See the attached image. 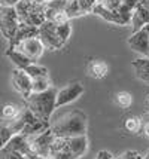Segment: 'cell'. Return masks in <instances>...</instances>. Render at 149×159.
<instances>
[{
  "label": "cell",
  "mask_w": 149,
  "mask_h": 159,
  "mask_svg": "<svg viewBox=\"0 0 149 159\" xmlns=\"http://www.w3.org/2000/svg\"><path fill=\"white\" fill-rule=\"evenodd\" d=\"M49 128L54 135L60 139L86 135V115L78 109L64 111L52 124H49Z\"/></svg>",
  "instance_id": "1"
},
{
  "label": "cell",
  "mask_w": 149,
  "mask_h": 159,
  "mask_svg": "<svg viewBox=\"0 0 149 159\" xmlns=\"http://www.w3.org/2000/svg\"><path fill=\"white\" fill-rule=\"evenodd\" d=\"M57 88L51 86L43 92L30 94L29 98H26V107L29 109L36 118L40 120L49 122L51 116L55 110V100H57Z\"/></svg>",
  "instance_id": "2"
},
{
  "label": "cell",
  "mask_w": 149,
  "mask_h": 159,
  "mask_svg": "<svg viewBox=\"0 0 149 159\" xmlns=\"http://www.w3.org/2000/svg\"><path fill=\"white\" fill-rule=\"evenodd\" d=\"M45 5L46 3H42L39 0H20L15 6L20 24H27L39 28L46 21Z\"/></svg>",
  "instance_id": "3"
},
{
  "label": "cell",
  "mask_w": 149,
  "mask_h": 159,
  "mask_svg": "<svg viewBox=\"0 0 149 159\" xmlns=\"http://www.w3.org/2000/svg\"><path fill=\"white\" fill-rule=\"evenodd\" d=\"M37 37L40 39L43 48L49 49V51H57L61 49L66 45L58 33V25L57 24H52L49 21H45L42 25L39 27V34Z\"/></svg>",
  "instance_id": "4"
},
{
  "label": "cell",
  "mask_w": 149,
  "mask_h": 159,
  "mask_svg": "<svg viewBox=\"0 0 149 159\" xmlns=\"http://www.w3.org/2000/svg\"><path fill=\"white\" fill-rule=\"evenodd\" d=\"M18 25H20V20H18L15 7L0 6V33L7 42L14 39Z\"/></svg>",
  "instance_id": "5"
},
{
  "label": "cell",
  "mask_w": 149,
  "mask_h": 159,
  "mask_svg": "<svg viewBox=\"0 0 149 159\" xmlns=\"http://www.w3.org/2000/svg\"><path fill=\"white\" fill-rule=\"evenodd\" d=\"M54 139H55V135H54V132L51 131V128L39 132L36 135L27 137L30 152L36 153L39 156H49V149H51V144H52Z\"/></svg>",
  "instance_id": "6"
},
{
  "label": "cell",
  "mask_w": 149,
  "mask_h": 159,
  "mask_svg": "<svg viewBox=\"0 0 149 159\" xmlns=\"http://www.w3.org/2000/svg\"><path fill=\"white\" fill-rule=\"evenodd\" d=\"M85 92V88L81 82H70L64 88L57 91V100H55V109L64 107L67 104L76 101L82 94Z\"/></svg>",
  "instance_id": "7"
},
{
  "label": "cell",
  "mask_w": 149,
  "mask_h": 159,
  "mask_svg": "<svg viewBox=\"0 0 149 159\" xmlns=\"http://www.w3.org/2000/svg\"><path fill=\"white\" fill-rule=\"evenodd\" d=\"M12 49H18V51L22 52V54L27 57L31 62H36L40 57L43 55V52H45V48H43L42 42H40V39H39L37 36L20 42V43Z\"/></svg>",
  "instance_id": "8"
},
{
  "label": "cell",
  "mask_w": 149,
  "mask_h": 159,
  "mask_svg": "<svg viewBox=\"0 0 149 159\" xmlns=\"http://www.w3.org/2000/svg\"><path fill=\"white\" fill-rule=\"evenodd\" d=\"M127 43L134 52L140 54L142 58H146L148 57V49H149V25L134 31L133 34L128 37Z\"/></svg>",
  "instance_id": "9"
},
{
  "label": "cell",
  "mask_w": 149,
  "mask_h": 159,
  "mask_svg": "<svg viewBox=\"0 0 149 159\" xmlns=\"http://www.w3.org/2000/svg\"><path fill=\"white\" fill-rule=\"evenodd\" d=\"M64 5L66 0H52L45 5V18L52 24H66L69 22V18L64 14Z\"/></svg>",
  "instance_id": "10"
},
{
  "label": "cell",
  "mask_w": 149,
  "mask_h": 159,
  "mask_svg": "<svg viewBox=\"0 0 149 159\" xmlns=\"http://www.w3.org/2000/svg\"><path fill=\"white\" fill-rule=\"evenodd\" d=\"M12 85H14L15 91L22 95L24 100L30 97V94H31V79L27 76V73L24 70L15 69L12 71Z\"/></svg>",
  "instance_id": "11"
},
{
  "label": "cell",
  "mask_w": 149,
  "mask_h": 159,
  "mask_svg": "<svg viewBox=\"0 0 149 159\" xmlns=\"http://www.w3.org/2000/svg\"><path fill=\"white\" fill-rule=\"evenodd\" d=\"M130 25L133 28V33L140 30L143 27L149 25V12L139 3L137 6L131 11V16H130Z\"/></svg>",
  "instance_id": "12"
},
{
  "label": "cell",
  "mask_w": 149,
  "mask_h": 159,
  "mask_svg": "<svg viewBox=\"0 0 149 159\" xmlns=\"http://www.w3.org/2000/svg\"><path fill=\"white\" fill-rule=\"evenodd\" d=\"M66 144H67L69 150H70L72 155L76 159L84 156L86 153V150H88V139H86V135L69 137V139H66Z\"/></svg>",
  "instance_id": "13"
},
{
  "label": "cell",
  "mask_w": 149,
  "mask_h": 159,
  "mask_svg": "<svg viewBox=\"0 0 149 159\" xmlns=\"http://www.w3.org/2000/svg\"><path fill=\"white\" fill-rule=\"evenodd\" d=\"M39 34V28L33 27V25H27V24H20L16 28V33H15L14 39L9 42V46L7 48H15L20 42L30 39V37H36Z\"/></svg>",
  "instance_id": "14"
},
{
  "label": "cell",
  "mask_w": 149,
  "mask_h": 159,
  "mask_svg": "<svg viewBox=\"0 0 149 159\" xmlns=\"http://www.w3.org/2000/svg\"><path fill=\"white\" fill-rule=\"evenodd\" d=\"M86 73L92 79H103L109 73V66L101 60H92L86 66Z\"/></svg>",
  "instance_id": "15"
},
{
  "label": "cell",
  "mask_w": 149,
  "mask_h": 159,
  "mask_svg": "<svg viewBox=\"0 0 149 159\" xmlns=\"http://www.w3.org/2000/svg\"><path fill=\"white\" fill-rule=\"evenodd\" d=\"M133 69H134L136 77L143 83L149 85V60L148 58H139L133 61Z\"/></svg>",
  "instance_id": "16"
},
{
  "label": "cell",
  "mask_w": 149,
  "mask_h": 159,
  "mask_svg": "<svg viewBox=\"0 0 149 159\" xmlns=\"http://www.w3.org/2000/svg\"><path fill=\"white\" fill-rule=\"evenodd\" d=\"M6 57L11 60V61L14 62V66L16 67L18 70H24L27 66H30L31 64V61H30L27 57L24 55L22 52H20L18 49H12V48H7L6 49Z\"/></svg>",
  "instance_id": "17"
},
{
  "label": "cell",
  "mask_w": 149,
  "mask_h": 159,
  "mask_svg": "<svg viewBox=\"0 0 149 159\" xmlns=\"http://www.w3.org/2000/svg\"><path fill=\"white\" fill-rule=\"evenodd\" d=\"M24 71L27 73V76L33 80V79H37V77H48L49 73H48V69L43 67V66H39L36 62H31L30 66H27Z\"/></svg>",
  "instance_id": "18"
},
{
  "label": "cell",
  "mask_w": 149,
  "mask_h": 159,
  "mask_svg": "<svg viewBox=\"0 0 149 159\" xmlns=\"http://www.w3.org/2000/svg\"><path fill=\"white\" fill-rule=\"evenodd\" d=\"M15 134L11 128L7 120H0V149H3L7 144V141L14 137Z\"/></svg>",
  "instance_id": "19"
},
{
  "label": "cell",
  "mask_w": 149,
  "mask_h": 159,
  "mask_svg": "<svg viewBox=\"0 0 149 159\" xmlns=\"http://www.w3.org/2000/svg\"><path fill=\"white\" fill-rule=\"evenodd\" d=\"M20 113H21V109L15 104H5L2 107V118L5 120H14L20 116Z\"/></svg>",
  "instance_id": "20"
},
{
  "label": "cell",
  "mask_w": 149,
  "mask_h": 159,
  "mask_svg": "<svg viewBox=\"0 0 149 159\" xmlns=\"http://www.w3.org/2000/svg\"><path fill=\"white\" fill-rule=\"evenodd\" d=\"M51 80L49 76L48 77H37L31 80V94H37V92H43L48 88H51Z\"/></svg>",
  "instance_id": "21"
},
{
  "label": "cell",
  "mask_w": 149,
  "mask_h": 159,
  "mask_svg": "<svg viewBox=\"0 0 149 159\" xmlns=\"http://www.w3.org/2000/svg\"><path fill=\"white\" fill-rule=\"evenodd\" d=\"M124 128H125L128 132H131V134H137V132L142 131L143 124H142V120H140V118H137V116H130V118L125 119Z\"/></svg>",
  "instance_id": "22"
},
{
  "label": "cell",
  "mask_w": 149,
  "mask_h": 159,
  "mask_svg": "<svg viewBox=\"0 0 149 159\" xmlns=\"http://www.w3.org/2000/svg\"><path fill=\"white\" fill-rule=\"evenodd\" d=\"M115 101L116 104L122 107V109H128L131 104H133V95L127 92V91H119V92H116V95H115Z\"/></svg>",
  "instance_id": "23"
},
{
  "label": "cell",
  "mask_w": 149,
  "mask_h": 159,
  "mask_svg": "<svg viewBox=\"0 0 149 159\" xmlns=\"http://www.w3.org/2000/svg\"><path fill=\"white\" fill-rule=\"evenodd\" d=\"M0 159H26V156L21 155L20 152L3 147V149H0Z\"/></svg>",
  "instance_id": "24"
},
{
  "label": "cell",
  "mask_w": 149,
  "mask_h": 159,
  "mask_svg": "<svg viewBox=\"0 0 149 159\" xmlns=\"http://www.w3.org/2000/svg\"><path fill=\"white\" fill-rule=\"evenodd\" d=\"M78 3L81 11L84 12V15H86L90 12H92V7L99 3V0H78Z\"/></svg>",
  "instance_id": "25"
},
{
  "label": "cell",
  "mask_w": 149,
  "mask_h": 159,
  "mask_svg": "<svg viewBox=\"0 0 149 159\" xmlns=\"http://www.w3.org/2000/svg\"><path fill=\"white\" fill-rule=\"evenodd\" d=\"M100 3H101L105 7L110 9V11H118V9H119V6H121L119 0H101Z\"/></svg>",
  "instance_id": "26"
},
{
  "label": "cell",
  "mask_w": 149,
  "mask_h": 159,
  "mask_svg": "<svg viewBox=\"0 0 149 159\" xmlns=\"http://www.w3.org/2000/svg\"><path fill=\"white\" fill-rule=\"evenodd\" d=\"M118 159H142V155L136 150H127L121 155Z\"/></svg>",
  "instance_id": "27"
},
{
  "label": "cell",
  "mask_w": 149,
  "mask_h": 159,
  "mask_svg": "<svg viewBox=\"0 0 149 159\" xmlns=\"http://www.w3.org/2000/svg\"><path fill=\"white\" fill-rule=\"evenodd\" d=\"M121 6L127 7V9H130V11H133L137 5H139V0H119Z\"/></svg>",
  "instance_id": "28"
},
{
  "label": "cell",
  "mask_w": 149,
  "mask_h": 159,
  "mask_svg": "<svg viewBox=\"0 0 149 159\" xmlns=\"http://www.w3.org/2000/svg\"><path fill=\"white\" fill-rule=\"evenodd\" d=\"M20 0H0V6L2 7H15Z\"/></svg>",
  "instance_id": "29"
},
{
  "label": "cell",
  "mask_w": 149,
  "mask_h": 159,
  "mask_svg": "<svg viewBox=\"0 0 149 159\" xmlns=\"http://www.w3.org/2000/svg\"><path fill=\"white\" fill-rule=\"evenodd\" d=\"M95 159H114V156H112V153H109L107 150H100L97 153V158Z\"/></svg>",
  "instance_id": "30"
},
{
  "label": "cell",
  "mask_w": 149,
  "mask_h": 159,
  "mask_svg": "<svg viewBox=\"0 0 149 159\" xmlns=\"http://www.w3.org/2000/svg\"><path fill=\"white\" fill-rule=\"evenodd\" d=\"M26 159H52L51 156H39V155H36V153H27L26 155Z\"/></svg>",
  "instance_id": "31"
},
{
  "label": "cell",
  "mask_w": 149,
  "mask_h": 159,
  "mask_svg": "<svg viewBox=\"0 0 149 159\" xmlns=\"http://www.w3.org/2000/svg\"><path fill=\"white\" fill-rule=\"evenodd\" d=\"M139 3H140V5H142V6L149 12V0H139Z\"/></svg>",
  "instance_id": "32"
},
{
  "label": "cell",
  "mask_w": 149,
  "mask_h": 159,
  "mask_svg": "<svg viewBox=\"0 0 149 159\" xmlns=\"http://www.w3.org/2000/svg\"><path fill=\"white\" fill-rule=\"evenodd\" d=\"M143 134H145V135L149 139V124L145 125V128H143Z\"/></svg>",
  "instance_id": "33"
},
{
  "label": "cell",
  "mask_w": 149,
  "mask_h": 159,
  "mask_svg": "<svg viewBox=\"0 0 149 159\" xmlns=\"http://www.w3.org/2000/svg\"><path fill=\"white\" fill-rule=\"evenodd\" d=\"M142 159H149V150L146 152V155H145V156H142Z\"/></svg>",
  "instance_id": "34"
},
{
  "label": "cell",
  "mask_w": 149,
  "mask_h": 159,
  "mask_svg": "<svg viewBox=\"0 0 149 159\" xmlns=\"http://www.w3.org/2000/svg\"><path fill=\"white\" fill-rule=\"evenodd\" d=\"M39 2H42V3H49V2H52V0H39Z\"/></svg>",
  "instance_id": "35"
},
{
  "label": "cell",
  "mask_w": 149,
  "mask_h": 159,
  "mask_svg": "<svg viewBox=\"0 0 149 159\" xmlns=\"http://www.w3.org/2000/svg\"><path fill=\"white\" fill-rule=\"evenodd\" d=\"M146 106H148V109H149V95H148V98H146Z\"/></svg>",
  "instance_id": "36"
},
{
  "label": "cell",
  "mask_w": 149,
  "mask_h": 159,
  "mask_svg": "<svg viewBox=\"0 0 149 159\" xmlns=\"http://www.w3.org/2000/svg\"><path fill=\"white\" fill-rule=\"evenodd\" d=\"M146 58H148V60H149V49H148V57H146Z\"/></svg>",
  "instance_id": "37"
}]
</instances>
